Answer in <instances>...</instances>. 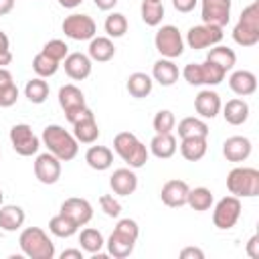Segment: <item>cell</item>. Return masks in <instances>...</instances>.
<instances>
[{
  "instance_id": "1",
  "label": "cell",
  "mask_w": 259,
  "mask_h": 259,
  "mask_svg": "<svg viewBox=\"0 0 259 259\" xmlns=\"http://www.w3.org/2000/svg\"><path fill=\"white\" fill-rule=\"evenodd\" d=\"M40 140L47 146V150L53 156H57L61 162H69L79 154V142L75 140V136L69 134L65 127H61L57 123L47 125L42 130V138Z\"/></svg>"
},
{
  "instance_id": "2",
  "label": "cell",
  "mask_w": 259,
  "mask_h": 259,
  "mask_svg": "<svg viewBox=\"0 0 259 259\" xmlns=\"http://www.w3.org/2000/svg\"><path fill=\"white\" fill-rule=\"evenodd\" d=\"M138 235H140V229H138V223L134 219H121L117 221L113 233L109 235L107 239V253L115 259H125L132 255L134 247H136V241H138Z\"/></svg>"
},
{
  "instance_id": "3",
  "label": "cell",
  "mask_w": 259,
  "mask_h": 259,
  "mask_svg": "<svg viewBox=\"0 0 259 259\" xmlns=\"http://www.w3.org/2000/svg\"><path fill=\"white\" fill-rule=\"evenodd\" d=\"M20 251L30 259H53L55 243L40 227H26L18 237Z\"/></svg>"
},
{
  "instance_id": "4",
  "label": "cell",
  "mask_w": 259,
  "mask_h": 259,
  "mask_svg": "<svg viewBox=\"0 0 259 259\" xmlns=\"http://www.w3.org/2000/svg\"><path fill=\"white\" fill-rule=\"evenodd\" d=\"M113 150L117 152V156L130 166V168H142L148 162L150 150L132 134V132H119L113 138Z\"/></svg>"
},
{
  "instance_id": "5",
  "label": "cell",
  "mask_w": 259,
  "mask_h": 259,
  "mask_svg": "<svg viewBox=\"0 0 259 259\" xmlns=\"http://www.w3.org/2000/svg\"><path fill=\"white\" fill-rule=\"evenodd\" d=\"M233 40L241 47H255L259 42V4L251 2L243 8L239 22L233 28Z\"/></svg>"
},
{
  "instance_id": "6",
  "label": "cell",
  "mask_w": 259,
  "mask_h": 259,
  "mask_svg": "<svg viewBox=\"0 0 259 259\" xmlns=\"http://www.w3.org/2000/svg\"><path fill=\"white\" fill-rule=\"evenodd\" d=\"M227 188L233 196L253 198L259 194V170L249 166H237L227 174Z\"/></svg>"
},
{
  "instance_id": "7",
  "label": "cell",
  "mask_w": 259,
  "mask_h": 259,
  "mask_svg": "<svg viewBox=\"0 0 259 259\" xmlns=\"http://www.w3.org/2000/svg\"><path fill=\"white\" fill-rule=\"evenodd\" d=\"M154 45L164 59H178L184 53V38L174 24H164L154 36Z\"/></svg>"
},
{
  "instance_id": "8",
  "label": "cell",
  "mask_w": 259,
  "mask_h": 259,
  "mask_svg": "<svg viewBox=\"0 0 259 259\" xmlns=\"http://www.w3.org/2000/svg\"><path fill=\"white\" fill-rule=\"evenodd\" d=\"M241 210H243V204H241V198L239 196H223L217 204H214V210H212V223L217 229L221 231H229L237 225L239 217H241Z\"/></svg>"
},
{
  "instance_id": "9",
  "label": "cell",
  "mask_w": 259,
  "mask_h": 259,
  "mask_svg": "<svg viewBox=\"0 0 259 259\" xmlns=\"http://www.w3.org/2000/svg\"><path fill=\"white\" fill-rule=\"evenodd\" d=\"M61 28H63L65 36H69V38H73V40H91V38L95 36V32H97L95 20H93L91 16L79 14V12L65 16Z\"/></svg>"
},
{
  "instance_id": "10",
  "label": "cell",
  "mask_w": 259,
  "mask_h": 259,
  "mask_svg": "<svg viewBox=\"0 0 259 259\" xmlns=\"http://www.w3.org/2000/svg\"><path fill=\"white\" fill-rule=\"evenodd\" d=\"M10 144L18 156H34L40 148L38 136L28 123H16L10 130Z\"/></svg>"
},
{
  "instance_id": "11",
  "label": "cell",
  "mask_w": 259,
  "mask_h": 259,
  "mask_svg": "<svg viewBox=\"0 0 259 259\" xmlns=\"http://www.w3.org/2000/svg\"><path fill=\"white\" fill-rule=\"evenodd\" d=\"M225 32L221 26H212V24H198V26H192L188 28L186 32V45L194 51H200V49H206V47H214L223 40Z\"/></svg>"
},
{
  "instance_id": "12",
  "label": "cell",
  "mask_w": 259,
  "mask_h": 259,
  "mask_svg": "<svg viewBox=\"0 0 259 259\" xmlns=\"http://www.w3.org/2000/svg\"><path fill=\"white\" fill-rule=\"evenodd\" d=\"M202 22L212 26H227L231 18V0H200Z\"/></svg>"
},
{
  "instance_id": "13",
  "label": "cell",
  "mask_w": 259,
  "mask_h": 259,
  "mask_svg": "<svg viewBox=\"0 0 259 259\" xmlns=\"http://www.w3.org/2000/svg\"><path fill=\"white\" fill-rule=\"evenodd\" d=\"M34 176L42 184H55L61 178V160L51 152L38 154L34 160Z\"/></svg>"
},
{
  "instance_id": "14",
  "label": "cell",
  "mask_w": 259,
  "mask_h": 259,
  "mask_svg": "<svg viewBox=\"0 0 259 259\" xmlns=\"http://www.w3.org/2000/svg\"><path fill=\"white\" fill-rule=\"evenodd\" d=\"M59 212L65 214V217H69L77 227H83V225H87V223L91 221V217H93V206H91V202L85 200V198L71 196V198L63 200Z\"/></svg>"
},
{
  "instance_id": "15",
  "label": "cell",
  "mask_w": 259,
  "mask_h": 259,
  "mask_svg": "<svg viewBox=\"0 0 259 259\" xmlns=\"http://www.w3.org/2000/svg\"><path fill=\"white\" fill-rule=\"evenodd\" d=\"M188 184L184 180H178V178H172L168 180L164 186H162V192H160V198L166 206L170 208H178V206H184L186 204V198H188Z\"/></svg>"
},
{
  "instance_id": "16",
  "label": "cell",
  "mask_w": 259,
  "mask_h": 259,
  "mask_svg": "<svg viewBox=\"0 0 259 259\" xmlns=\"http://www.w3.org/2000/svg\"><path fill=\"white\" fill-rule=\"evenodd\" d=\"M63 67H65V73L73 79V81H83L91 75V59L89 55L85 53H69L65 59H63Z\"/></svg>"
},
{
  "instance_id": "17",
  "label": "cell",
  "mask_w": 259,
  "mask_h": 259,
  "mask_svg": "<svg viewBox=\"0 0 259 259\" xmlns=\"http://www.w3.org/2000/svg\"><path fill=\"white\" fill-rule=\"evenodd\" d=\"M253 144L245 136H231L223 142V156L229 162H245L251 156Z\"/></svg>"
},
{
  "instance_id": "18",
  "label": "cell",
  "mask_w": 259,
  "mask_h": 259,
  "mask_svg": "<svg viewBox=\"0 0 259 259\" xmlns=\"http://www.w3.org/2000/svg\"><path fill=\"white\" fill-rule=\"evenodd\" d=\"M59 105L65 111V117H69L71 113H75V111L85 107V95L77 85L67 83V85H63L59 89Z\"/></svg>"
},
{
  "instance_id": "19",
  "label": "cell",
  "mask_w": 259,
  "mask_h": 259,
  "mask_svg": "<svg viewBox=\"0 0 259 259\" xmlns=\"http://www.w3.org/2000/svg\"><path fill=\"white\" fill-rule=\"evenodd\" d=\"M109 186L119 196L134 194L136 188H138V176H136L134 168H117V170H113V174L109 178Z\"/></svg>"
},
{
  "instance_id": "20",
  "label": "cell",
  "mask_w": 259,
  "mask_h": 259,
  "mask_svg": "<svg viewBox=\"0 0 259 259\" xmlns=\"http://www.w3.org/2000/svg\"><path fill=\"white\" fill-rule=\"evenodd\" d=\"M194 109L200 117L204 119H212L219 115L221 111V97L217 91L212 89H202L198 91V95L194 97Z\"/></svg>"
},
{
  "instance_id": "21",
  "label": "cell",
  "mask_w": 259,
  "mask_h": 259,
  "mask_svg": "<svg viewBox=\"0 0 259 259\" xmlns=\"http://www.w3.org/2000/svg\"><path fill=\"white\" fill-rule=\"evenodd\" d=\"M73 125V136L77 142L81 144H93L97 138H99V127H97V121H95V115L93 111L89 109L85 115H81Z\"/></svg>"
},
{
  "instance_id": "22",
  "label": "cell",
  "mask_w": 259,
  "mask_h": 259,
  "mask_svg": "<svg viewBox=\"0 0 259 259\" xmlns=\"http://www.w3.org/2000/svg\"><path fill=\"white\" fill-rule=\"evenodd\" d=\"M229 87L235 95H241V97H247V95H253L257 91V77L255 73L251 71H235L231 77H229Z\"/></svg>"
},
{
  "instance_id": "23",
  "label": "cell",
  "mask_w": 259,
  "mask_h": 259,
  "mask_svg": "<svg viewBox=\"0 0 259 259\" xmlns=\"http://www.w3.org/2000/svg\"><path fill=\"white\" fill-rule=\"evenodd\" d=\"M178 75H180V71H178V65L172 61V59H158L156 63H154V67H152V77H154V81H158L162 87H170V85H174L176 81H178Z\"/></svg>"
},
{
  "instance_id": "24",
  "label": "cell",
  "mask_w": 259,
  "mask_h": 259,
  "mask_svg": "<svg viewBox=\"0 0 259 259\" xmlns=\"http://www.w3.org/2000/svg\"><path fill=\"white\" fill-rule=\"evenodd\" d=\"M87 55L91 61H97V63H107L113 59L115 55V47L111 42L109 36H93L89 40V47H87Z\"/></svg>"
},
{
  "instance_id": "25",
  "label": "cell",
  "mask_w": 259,
  "mask_h": 259,
  "mask_svg": "<svg viewBox=\"0 0 259 259\" xmlns=\"http://www.w3.org/2000/svg\"><path fill=\"white\" fill-rule=\"evenodd\" d=\"M24 210L18 204H2L0 206V229L6 233H14L24 225Z\"/></svg>"
},
{
  "instance_id": "26",
  "label": "cell",
  "mask_w": 259,
  "mask_h": 259,
  "mask_svg": "<svg viewBox=\"0 0 259 259\" xmlns=\"http://www.w3.org/2000/svg\"><path fill=\"white\" fill-rule=\"evenodd\" d=\"M223 107V117L231 125H241L249 119V103L245 99H229Z\"/></svg>"
},
{
  "instance_id": "27",
  "label": "cell",
  "mask_w": 259,
  "mask_h": 259,
  "mask_svg": "<svg viewBox=\"0 0 259 259\" xmlns=\"http://www.w3.org/2000/svg\"><path fill=\"white\" fill-rule=\"evenodd\" d=\"M85 162H87L89 168H93L97 172H103V170L111 168V164H113V152L107 146H91L85 152Z\"/></svg>"
},
{
  "instance_id": "28",
  "label": "cell",
  "mask_w": 259,
  "mask_h": 259,
  "mask_svg": "<svg viewBox=\"0 0 259 259\" xmlns=\"http://www.w3.org/2000/svg\"><path fill=\"white\" fill-rule=\"evenodd\" d=\"M176 150H178V142L172 134H156L150 142V152L160 160L172 158L176 154Z\"/></svg>"
},
{
  "instance_id": "29",
  "label": "cell",
  "mask_w": 259,
  "mask_h": 259,
  "mask_svg": "<svg viewBox=\"0 0 259 259\" xmlns=\"http://www.w3.org/2000/svg\"><path fill=\"white\" fill-rule=\"evenodd\" d=\"M180 154L184 160L188 162H198L204 158L206 154V138H198V136H192V138H180Z\"/></svg>"
},
{
  "instance_id": "30",
  "label": "cell",
  "mask_w": 259,
  "mask_h": 259,
  "mask_svg": "<svg viewBox=\"0 0 259 259\" xmlns=\"http://www.w3.org/2000/svg\"><path fill=\"white\" fill-rule=\"evenodd\" d=\"M125 87H127V91H130L132 97H136V99H144V97H148V95L152 93L154 81H152L150 75L138 71V73H132V75L127 77Z\"/></svg>"
},
{
  "instance_id": "31",
  "label": "cell",
  "mask_w": 259,
  "mask_h": 259,
  "mask_svg": "<svg viewBox=\"0 0 259 259\" xmlns=\"http://www.w3.org/2000/svg\"><path fill=\"white\" fill-rule=\"evenodd\" d=\"M214 198H212V192L204 186H196V188H190L188 190V198H186V204L192 208V210H198V212H204L212 206Z\"/></svg>"
},
{
  "instance_id": "32",
  "label": "cell",
  "mask_w": 259,
  "mask_h": 259,
  "mask_svg": "<svg viewBox=\"0 0 259 259\" xmlns=\"http://www.w3.org/2000/svg\"><path fill=\"white\" fill-rule=\"evenodd\" d=\"M206 61H210V63L219 65L223 71H231V69L235 67V63H237V55H235V51H233V49L223 47V45H217L214 49H210V51H208Z\"/></svg>"
},
{
  "instance_id": "33",
  "label": "cell",
  "mask_w": 259,
  "mask_h": 259,
  "mask_svg": "<svg viewBox=\"0 0 259 259\" xmlns=\"http://www.w3.org/2000/svg\"><path fill=\"white\" fill-rule=\"evenodd\" d=\"M208 125L204 119L200 117H184L180 123H178V136L180 138H192V136H198V138H208Z\"/></svg>"
},
{
  "instance_id": "34",
  "label": "cell",
  "mask_w": 259,
  "mask_h": 259,
  "mask_svg": "<svg viewBox=\"0 0 259 259\" xmlns=\"http://www.w3.org/2000/svg\"><path fill=\"white\" fill-rule=\"evenodd\" d=\"M79 243H81V249L85 253H91V255H97L105 245L103 235L97 229H91V227H87L79 233Z\"/></svg>"
},
{
  "instance_id": "35",
  "label": "cell",
  "mask_w": 259,
  "mask_h": 259,
  "mask_svg": "<svg viewBox=\"0 0 259 259\" xmlns=\"http://www.w3.org/2000/svg\"><path fill=\"white\" fill-rule=\"evenodd\" d=\"M49 231L55 235V237H61V239H69V237H73L77 231H79V227L69 219V217H65V214H55L51 221H49Z\"/></svg>"
},
{
  "instance_id": "36",
  "label": "cell",
  "mask_w": 259,
  "mask_h": 259,
  "mask_svg": "<svg viewBox=\"0 0 259 259\" xmlns=\"http://www.w3.org/2000/svg\"><path fill=\"white\" fill-rule=\"evenodd\" d=\"M24 95L28 97L30 103H45L49 97V83L42 77H34L30 81H26Z\"/></svg>"
},
{
  "instance_id": "37",
  "label": "cell",
  "mask_w": 259,
  "mask_h": 259,
  "mask_svg": "<svg viewBox=\"0 0 259 259\" xmlns=\"http://www.w3.org/2000/svg\"><path fill=\"white\" fill-rule=\"evenodd\" d=\"M140 14H142V20L148 26H158L162 22V18H164V4L162 2H154V0H142Z\"/></svg>"
},
{
  "instance_id": "38",
  "label": "cell",
  "mask_w": 259,
  "mask_h": 259,
  "mask_svg": "<svg viewBox=\"0 0 259 259\" xmlns=\"http://www.w3.org/2000/svg\"><path fill=\"white\" fill-rule=\"evenodd\" d=\"M127 18H125V14H121V12H111L107 18H105V22H103V28H105V32H107V36H111V38H119V36H123L125 32H127Z\"/></svg>"
},
{
  "instance_id": "39",
  "label": "cell",
  "mask_w": 259,
  "mask_h": 259,
  "mask_svg": "<svg viewBox=\"0 0 259 259\" xmlns=\"http://www.w3.org/2000/svg\"><path fill=\"white\" fill-rule=\"evenodd\" d=\"M32 71L36 73V77H53L57 71H59V63L53 61L51 57H47L45 53H38L34 55L32 59Z\"/></svg>"
},
{
  "instance_id": "40",
  "label": "cell",
  "mask_w": 259,
  "mask_h": 259,
  "mask_svg": "<svg viewBox=\"0 0 259 259\" xmlns=\"http://www.w3.org/2000/svg\"><path fill=\"white\" fill-rule=\"evenodd\" d=\"M156 134H172L174 125H176V117L170 109H160L156 115H154V121H152Z\"/></svg>"
},
{
  "instance_id": "41",
  "label": "cell",
  "mask_w": 259,
  "mask_h": 259,
  "mask_svg": "<svg viewBox=\"0 0 259 259\" xmlns=\"http://www.w3.org/2000/svg\"><path fill=\"white\" fill-rule=\"evenodd\" d=\"M40 53H45V55H47V57H51L53 61L61 63V61L69 55V47H67V42H65V40L53 38V40L45 42V47H42V51H40Z\"/></svg>"
},
{
  "instance_id": "42",
  "label": "cell",
  "mask_w": 259,
  "mask_h": 259,
  "mask_svg": "<svg viewBox=\"0 0 259 259\" xmlns=\"http://www.w3.org/2000/svg\"><path fill=\"white\" fill-rule=\"evenodd\" d=\"M200 67H202L204 85H219V83H223L227 71H223L219 65H214V63H210V61H204V63H200Z\"/></svg>"
},
{
  "instance_id": "43",
  "label": "cell",
  "mask_w": 259,
  "mask_h": 259,
  "mask_svg": "<svg viewBox=\"0 0 259 259\" xmlns=\"http://www.w3.org/2000/svg\"><path fill=\"white\" fill-rule=\"evenodd\" d=\"M182 77L188 85H204V77H202V67L200 63H188L182 69Z\"/></svg>"
},
{
  "instance_id": "44",
  "label": "cell",
  "mask_w": 259,
  "mask_h": 259,
  "mask_svg": "<svg viewBox=\"0 0 259 259\" xmlns=\"http://www.w3.org/2000/svg\"><path fill=\"white\" fill-rule=\"evenodd\" d=\"M99 206L111 219H117L121 214V204H119L117 198H113V194H101L99 196Z\"/></svg>"
},
{
  "instance_id": "45",
  "label": "cell",
  "mask_w": 259,
  "mask_h": 259,
  "mask_svg": "<svg viewBox=\"0 0 259 259\" xmlns=\"http://www.w3.org/2000/svg\"><path fill=\"white\" fill-rule=\"evenodd\" d=\"M16 99H18V87L12 83L0 93V107H10L16 103Z\"/></svg>"
},
{
  "instance_id": "46",
  "label": "cell",
  "mask_w": 259,
  "mask_h": 259,
  "mask_svg": "<svg viewBox=\"0 0 259 259\" xmlns=\"http://www.w3.org/2000/svg\"><path fill=\"white\" fill-rule=\"evenodd\" d=\"M245 249H247V255L251 259H259V235H253Z\"/></svg>"
},
{
  "instance_id": "47",
  "label": "cell",
  "mask_w": 259,
  "mask_h": 259,
  "mask_svg": "<svg viewBox=\"0 0 259 259\" xmlns=\"http://www.w3.org/2000/svg\"><path fill=\"white\" fill-rule=\"evenodd\" d=\"M180 257L182 259H204V253L198 247H184L180 251Z\"/></svg>"
},
{
  "instance_id": "48",
  "label": "cell",
  "mask_w": 259,
  "mask_h": 259,
  "mask_svg": "<svg viewBox=\"0 0 259 259\" xmlns=\"http://www.w3.org/2000/svg\"><path fill=\"white\" fill-rule=\"evenodd\" d=\"M196 2L198 0H172V4H174V8L178 10V12H190V10H194V6H196Z\"/></svg>"
},
{
  "instance_id": "49",
  "label": "cell",
  "mask_w": 259,
  "mask_h": 259,
  "mask_svg": "<svg viewBox=\"0 0 259 259\" xmlns=\"http://www.w3.org/2000/svg\"><path fill=\"white\" fill-rule=\"evenodd\" d=\"M14 81H12V75H10V71L6 69V67H0V93L8 87V85H12Z\"/></svg>"
},
{
  "instance_id": "50",
  "label": "cell",
  "mask_w": 259,
  "mask_h": 259,
  "mask_svg": "<svg viewBox=\"0 0 259 259\" xmlns=\"http://www.w3.org/2000/svg\"><path fill=\"white\" fill-rule=\"evenodd\" d=\"M61 259H83V251L81 249H67L61 253Z\"/></svg>"
},
{
  "instance_id": "51",
  "label": "cell",
  "mask_w": 259,
  "mask_h": 259,
  "mask_svg": "<svg viewBox=\"0 0 259 259\" xmlns=\"http://www.w3.org/2000/svg\"><path fill=\"white\" fill-rule=\"evenodd\" d=\"M93 4H95L99 10H111V8L117 4V0H93Z\"/></svg>"
},
{
  "instance_id": "52",
  "label": "cell",
  "mask_w": 259,
  "mask_h": 259,
  "mask_svg": "<svg viewBox=\"0 0 259 259\" xmlns=\"http://www.w3.org/2000/svg\"><path fill=\"white\" fill-rule=\"evenodd\" d=\"M12 8H14V0H0V16L12 12Z\"/></svg>"
},
{
  "instance_id": "53",
  "label": "cell",
  "mask_w": 259,
  "mask_h": 259,
  "mask_svg": "<svg viewBox=\"0 0 259 259\" xmlns=\"http://www.w3.org/2000/svg\"><path fill=\"white\" fill-rule=\"evenodd\" d=\"M6 51H10V40H8L6 32L0 30V53H6Z\"/></svg>"
},
{
  "instance_id": "54",
  "label": "cell",
  "mask_w": 259,
  "mask_h": 259,
  "mask_svg": "<svg viewBox=\"0 0 259 259\" xmlns=\"http://www.w3.org/2000/svg\"><path fill=\"white\" fill-rule=\"evenodd\" d=\"M10 61H12V53H10V51H6V53H0V67H6V65H10Z\"/></svg>"
},
{
  "instance_id": "55",
  "label": "cell",
  "mask_w": 259,
  "mask_h": 259,
  "mask_svg": "<svg viewBox=\"0 0 259 259\" xmlns=\"http://www.w3.org/2000/svg\"><path fill=\"white\" fill-rule=\"evenodd\" d=\"M81 2H83V0H59V4H61L63 8H77Z\"/></svg>"
},
{
  "instance_id": "56",
  "label": "cell",
  "mask_w": 259,
  "mask_h": 259,
  "mask_svg": "<svg viewBox=\"0 0 259 259\" xmlns=\"http://www.w3.org/2000/svg\"><path fill=\"white\" fill-rule=\"evenodd\" d=\"M2 202H4V194H2V190H0V206H2Z\"/></svg>"
},
{
  "instance_id": "57",
  "label": "cell",
  "mask_w": 259,
  "mask_h": 259,
  "mask_svg": "<svg viewBox=\"0 0 259 259\" xmlns=\"http://www.w3.org/2000/svg\"><path fill=\"white\" fill-rule=\"evenodd\" d=\"M154 2H162V0H154Z\"/></svg>"
},
{
  "instance_id": "58",
  "label": "cell",
  "mask_w": 259,
  "mask_h": 259,
  "mask_svg": "<svg viewBox=\"0 0 259 259\" xmlns=\"http://www.w3.org/2000/svg\"><path fill=\"white\" fill-rule=\"evenodd\" d=\"M0 156H2V152H0Z\"/></svg>"
}]
</instances>
